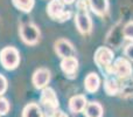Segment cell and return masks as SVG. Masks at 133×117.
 Here are the masks:
<instances>
[{"label":"cell","mask_w":133,"mask_h":117,"mask_svg":"<svg viewBox=\"0 0 133 117\" xmlns=\"http://www.w3.org/2000/svg\"><path fill=\"white\" fill-rule=\"evenodd\" d=\"M55 52L60 58L64 59V58H69V56H75L76 52L74 49V46L71 45L70 41L65 39H60L55 42Z\"/></svg>","instance_id":"ba28073f"},{"label":"cell","mask_w":133,"mask_h":117,"mask_svg":"<svg viewBox=\"0 0 133 117\" xmlns=\"http://www.w3.org/2000/svg\"><path fill=\"white\" fill-rule=\"evenodd\" d=\"M22 117H43V111L39 104L29 103L23 108Z\"/></svg>","instance_id":"9a60e30c"},{"label":"cell","mask_w":133,"mask_h":117,"mask_svg":"<svg viewBox=\"0 0 133 117\" xmlns=\"http://www.w3.org/2000/svg\"><path fill=\"white\" fill-rule=\"evenodd\" d=\"M104 89L108 95L113 96V95H117L118 90H119V84L113 77H108L104 83Z\"/></svg>","instance_id":"2e32d148"},{"label":"cell","mask_w":133,"mask_h":117,"mask_svg":"<svg viewBox=\"0 0 133 117\" xmlns=\"http://www.w3.org/2000/svg\"><path fill=\"white\" fill-rule=\"evenodd\" d=\"M85 117H103V107L98 102H90L84 110Z\"/></svg>","instance_id":"4fadbf2b"},{"label":"cell","mask_w":133,"mask_h":117,"mask_svg":"<svg viewBox=\"0 0 133 117\" xmlns=\"http://www.w3.org/2000/svg\"><path fill=\"white\" fill-rule=\"evenodd\" d=\"M64 12V2L62 0H50V2L47 6V13L54 20L60 21L61 16Z\"/></svg>","instance_id":"9c48e42d"},{"label":"cell","mask_w":133,"mask_h":117,"mask_svg":"<svg viewBox=\"0 0 133 117\" xmlns=\"http://www.w3.org/2000/svg\"><path fill=\"white\" fill-rule=\"evenodd\" d=\"M19 33H20V38L26 45H35L37 44L40 39V29L37 28V26H35L34 23L32 22H26L22 23L20 26V29H19Z\"/></svg>","instance_id":"3957f363"},{"label":"cell","mask_w":133,"mask_h":117,"mask_svg":"<svg viewBox=\"0 0 133 117\" xmlns=\"http://www.w3.org/2000/svg\"><path fill=\"white\" fill-rule=\"evenodd\" d=\"M63 2H64V5H71L75 2V0H62Z\"/></svg>","instance_id":"603a6c76"},{"label":"cell","mask_w":133,"mask_h":117,"mask_svg":"<svg viewBox=\"0 0 133 117\" xmlns=\"http://www.w3.org/2000/svg\"><path fill=\"white\" fill-rule=\"evenodd\" d=\"M13 5L22 12H30L34 7V0H12Z\"/></svg>","instance_id":"e0dca14e"},{"label":"cell","mask_w":133,"mask_h":117,"mask_svg":"<svg viewBox=\"0 0 133 117\" xmlns=\"http://www.w3.org/2000/svg\"><path fill=\"white\" fill-rule=\"evenodd\" d=\"M54 117H69L68 115H66L65 113H63V111H61V110H57L55 113V115H54Z\"/></svg>","instance_id":"7402d4cb"},{"label":"cell","mask_w":133,"mask_h":117,"mask_svg":"<svg viewBox=\"0 0 133 117\" xmlns=\"http://www.w3.org/2000/svg\"><path fill=\"white\" fill-rule=\"evenodd\" d=\"M123 34H124L125 39L133 41V21H130V22H127L126 25L124 26Z\"/></svg>","instance_id":"ac0fdd59"},{"label":"cell","mask_w":133,"mask_h":117,"mask_svg":"<svg viewBox=\"0 0 133 117\" xmlns=\"http://www.w3.org/2000/svg\"><path fill=\"white\" fill-rule=\"evenodd\" d=\"M113 52L108 47H99L95 53V62L103 70H109L112 66Z\"/></svg>","instance_id":"277c9868"},{"label":"cell","mask_w":133,"mask_h":117,"mask_svg":"<svg viewBox=\"0 0 133 117\" xmlns=\"http://www.w3.org/2000/svg\"><path fill=\"white\" fill-rule=\"evenodd\" d=\"M110 73L117 75L118 77L122 78V80H126V78H129L130 76L132 75L133 69H132L131 63H130L126 59L119 58L116 60L115 63L111 66Z\"/></svg>","instance_id":"5b68a950"},{"label":"cell","mask_w":133,"mask_h":117,"mask_svg":"<svg viewBox=\"0 0 133 117\" xmlns=\"http://www.w3.org/2000/svg\"><path fill=\"white\" fill-rule=\"evenodd\" d=\"M75 23L77 29L82 34H89L92 29V21L87 9H78L75 18Z\"/></svg>","instance_id":"8992f818"},{"label":"cell","mask_w":133,"mask_h":117,"mask_svg":"<svg viewBox=\"0 0 133 117\" xmlns=\"http://www.w3.org/2000/svg\"><path fill=\"white\" fill-rule=\"evenodd\" d=\"M41 106L43 108V113L47 117H54L55 113L58 109V100L53 88L46 87L43 88L41 94Z\"/></svg>","instance_id":"6da1fadb"},{"label":"cell","mask_w":133,"mask_h":117,"mask_svg":"<svg viewBox=\"0 0 133 117\" xmlns=\"http://www.w3.org/2000/svg\"><path fill=\"white\" fill-rule=\"evenodd\" d=\"M0 62L7 70H13L20 63V54L14 47H5L0 52Z\"/></svg>","instance_id":"7a4b0ae2"},{"label":"cell","mask_w":133,"mask_h":117,"mask_svg":"<svg viewBox=\"0 0 133 117\" xmlns=\"http://www.w3.org/2000/svg\"><path fill=\"white\" fill-rule=\"evenodd\" d=\"M9 111V102L5 97L0 96V116L6 115Z\"/></svg>","instance_id":"d6986e66"},{"label":"cell","mask_w":133,"mask_h":117,"mask_svg":"<svg viewBox=\"0 0 133 117\" xmlns=\"http://www.w3.org/2000/svg\"><path fill=\"white\" fill-rule=\"evenodd\" d=\"M87 104V97L84 95H76V96L71 97L70 101H69V109H70L71 113L77 114L84 110Z\"/></svg>","instance_id":"30bf717a"},{"label":"cell","mask_w":133,"mask_h":117,"mask_svg":"<svg viewBox=\"0 0 133 117\" xmlns=\"http://www.w3.org/2000/svg\"><path fill=\"white\" fill-rule=\"evenodd\" d=\"M101 85L99 76L96 73H90L84 80V87L88 93H96Z\"/></svg>","instance_id":"7c38bea8"},{"label":"cell","mask_w":133,"mask_h":117,"mask_svg":"<svg viewBox=\"0 0 133 117\" xmlns=\"http://www.w3.org/2000/svg\"><path fill=\"white\" fill-rule=\"evenodd\" d=\"M125 55L131 61H133V44H130L126 46V48H125Z\"/></svg>","instance_id":"44dd1931"},{"label":"cell","mask_w":133,"mask_h":117,"mask_svg":"<svg viewBox=\"0 0 133 117\" xmlns=\"http://www.w3.org/2000/svg\"><path fill=\"white\" fill-rule=\"evenodd\" d=\"M78 68V61L75 56H69V58H64L61 61V69L62 71L68 76H71L76 73Z\"/></svg>","instance_id":"8fae6325"},{"label":"cell","mask_w":133,"mask_h":117,"mask_svg":"<svg viewBox=\"0 0 133 117\" xmlns=\"http://www.w3.org/2000/svg\"><path fill=\"white\" fill-rule=\"evenodd\" d=\"M33 84L36 89H43L50 81V71L46 68H40L33 74Z\"/></svg>","instance_id":"52a82bcc"},{"label":"cell","mask_w":133,"mask_h":117,"mask_svg":"<svg viewBox=\"0 0 133 117\" xmlns=\"http://www.w3.org/2000/svg\"><path fill=\"white\" fill-rule=\"evenodd\" d=\"M6 89H7V80L4 75L0 74V96L6 91Z\"/></svg>","instance_id":"ffe728a7"},{"label":"cell","mask_w":133,"mask_h":117,"mask_svg":"<svg viewBox=\"0 0 133 117\" xmlns=\"http://www.w3.org/2000/svg\"><path fill=\"white\" fill-rule=\"evenodd\" d=\"M91 9L97 15H104L108 12L109 0H88Z\"/></svg>","instance_id":"5bb4252c"}]
</instances>
